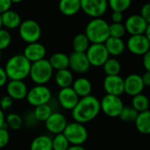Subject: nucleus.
Instances as JSON below:
<instances>
[{"label":"nucleus","mask_w":150,"mask_h":150,"mask_svg":"<svg viewBox=\"0 0 150 150\" xmlns=\"http://www.w3.org/2000/svg\"><path fill=\"white\" fill-rule=\"evenodd\" d=\"M91 43L84 33H77L73 40H72V47L74 52L76 53H86L87 49L89 48Z\"/></svg>","instance_id":"nucleus-28"},{"label":"nucleus","mask_w":150,"mask_h":150,"mask_svg":"<svg viewBox=\"0 0 150 150\" xmlns=\"http://www.w3.org/2000/svg\"><path fill=\"white\" fill-rule=\"evenodd\" d=\"M6 124H5V116L4 112L0 109V128H6Z\"/></svg>","instance_id":"nucleus-46"},{"label":"nucleus","mask_w":150,"mask_h":150,"mask_svg":"<svg viewBox=\"0 0 150 150\" xmlns=\"http://www.w3.org/2000/svg\"><path fill=\"white\" fill-rule=\"evenodd\" d=\"M10 141V134L6 128H0V149H4Z\"/></svg>","instance_id":"nucleus-38"},{"label":"nucleus","mask_w":150,"mask_h":150,"mask_svg":"<svg viewBox=\"0 0 150 150\" xmlns=\"http://www.w3.org/2000/svg\"><path fill=\"white\" fill-rule=\"evenodd\" d=\"M52 92L46 85H35L31 90H28L26 100L29 105L36 107L42 105H47L51 100Z\"/></svg>","instance_id":"nucleus-7"},{"label":"nucleus","mask_w":150,"mask_h":150,"mask_svg":"<svg viewBox=\"0 0 150 150\" xmlns=\"http://www.w3.org/2000/svg\"><path fill=\"white\" fill-rule=\"evenodd\" d=\"M7 80H8V77L6 76L4 69L0 67V88L4 86L7 83Z\"/></svg>","instance_id":"nucleus-44"},{"label":"nucleus","mask_w":150,"mask_h":150,"mask_svg":"<svg viewBox=\"0 0 150 150\" xmlns=\"http://www.w3.org/2000/svg\"><path fill=\"white\" fill-rule=\"evenodd\" d=\"M109 55L119 56L122 54L126 49V43L122 39L109 37L104 43Z\"/></svg>","instance_id":"nucleus-21"},{"label":"nucleus","mask_w":150,"mask_h":150,"mask_svg":"<svg viewBox=\"0 0 150 150\" xmlns=\"http://www.w3.org/2000/svg\"><path fill=\"white\" fill-rule=\"evenodd\" d=\"M12 103H13V100L9 96L5 95L0 98V109L3 112L9 110L11 107Z\"/></svg>","instance_id":"nucleus-39"},{"label":"nucleus","mask_w":150,"mask_h":150,"mask_svg":"<svg viewBox=\"0 0 150 150\" xmlns=\"http://www.w3.org/2000/svg\"><path fill=\"white\" fill-rule=\"evenodd\" d=\"M59 10L64 16H74L81 10L80 0H62L59 3Z\"/></svg>","instance_id":"nucleus-23"},{"label":"nucleus","mask_w":150,"mask_h":150,"mask_svg":"<svg viewBox=\"0 0 150 150\" xmlns=\"http://www.w3.org/2000/svg\"><path fill=\"white\" fill-rule=\"evenodd\" d=\"M30 150H53L52 138L45 134L35 137L31 143Z\"/></svg>","instance_id":"nucleus-27"},{"label":"nucleus","mask_w":150,"mask_h":150,"mask_svg":"<svg viewBox=\"0 0 150 150\" xmlns=\"http://www.w3.org/2000/svg\"><path fill=\"white\" fill-rule=\"evenodd\" d=\"M138 113L132 106H124L119 117L122 121L131 123L135 121Z\"/></svg>","instance_id":"nucleus-35"},{"label":"nucleus","mask_w":150,"mask_h":150,"mask_svg":"<svg viewBox=\"0 0 150 150\" xmlns=\"http://www.w3.org/2000/svg\"><path fill=\"white\" fill-rule=\"evenodd\" d=\"M1 21L2 25L8 31L18 28L22 22L20 15L13 10H9L3 13L1 15Z\"/></svg>","instance_id":"nucleus-20"},{"label":"nucleus","mask_w":150,"mask_h":150,"mask_svg":"<svg viewBox=\"0 0 150 150\" xmlns=\"http://www.w3.org/2000/svg\"><path fill=\"white\" fill-rule=\"evenodd\" d=\"M126 47L134 54L144 55L150 51V40L143 34L131 35L127 40Z\"/></svg>","instance_id":"nucleus-11"},{"label":"nucleus","mask_w":150,"mask_h":150,"mask_svg":"<svg viewBox=\"0 0 150 150\" xmlns=\"http://www.w3.org/2000/svg\"><path fill=\"white\" fill-rule=\"evenodd\" d=\"M124 106L122 99L118 96L106 94L100 101V111L111 118L119 117Z\"/></svg>","instance_id":"nucleus-8"},{"label":"nucleus","mask_w":150,"mask_h":150,"mask_svg":"<svg viewBox=\"0 0 150 150\" xmlns=\"http://www.w3.org/2000/svg\"><path fill=\"white\" fill-rule=\"evenodd\" d=\"M28 89L24 81L10 80L6 83V92L12 100H22L25 98Z\"/></svg>","instance_id":"nucleus-19"},{"label":"nucleus","mask_w":150,"mask_h":150,"mask_svg":"<svg viewBox=\"0 0 150 150\" xmlns=\"http://www.w3.org/2000/svg\"><path fill=\"white\" fill-rule=\"evenodd\" d=\"M31 64L23 54H15L9 58L4 69L8 79L23 81L29 76Z\"/></svg>","instance_id":"nucleus-2"},{"label":"nucleus","mask_w":150,"mask_h":150,"mask_svg":"<svg viewBox=\"0 0 150 150\" xmlns=\"http://www.w3.org/2000/svg\"><path fill=\"white\" fill-rule=\"evenodd\" d=\"M84 34L91 44H104L109 36V24L105 19L92 18L85 27Z\"/></svg>","instance_id":"nucleus-3"},{"label":"nucleus","mask_w":150,"mask_h":150,"mask_svg":"<svg viewBox=\"0 0 150 150\" xmlns=\"http://www.w3.org/2000/svg\"><path fill=\"white\" fill-rule=\"evenodd\" d=\"M62 134L71 146H82L88 139V131L86 127L83 124L75 121L68 123Z\"/></svg>","instance_id":"nucleus-5"},{"label":"nucleus","mask_w":150,"mask_h":150,"mask_svg":"<svg viewBox=\"0 0 150 150\" xmlns=\"http://www.w3.org/2000/svg\"><path fill=\"white\" fill-rule=\"evenodd\" d=\"M85 54L90 65L93 67H102L110 58L104 44H91Z\"/></svg>","instance_id":"nucleus-9"},{"label":"nucleus","mask_w":150,"mask_h":150,"mask_svg":"<svg viewBox=\"0 0 150 150\" xmlns=\"http://www.w3.org/2000/svg\"><path fill=\"white\" fill-rule=\"evenodd\" d=\"M54 82L56 85L61 89L71 87L74 82L73 74L69 69L58 70L54 75Z\"/></svg>","instance_id":"nucleus-24"},{"label":"nucleus","mask_w":150,"mask_h":150,"mask_svg":"<svg viewBox=\"0 0 150 150\" xmlns=\"http://www.w3.org/2000/svg\"><path fill=\"white\" fill-rule=\"evenodd\" d=\"M80 98L76 95L71 87L61 89L58 93V102L60 105L65 109L72 111L77 105Z\"/></svg>","instance_id":"nucleus-17"},{"label":"nucleus","mask_w":150,"mask_h":150,"mask_svg":"<svg viewBox=\"0 0 150 150\" xmlns=\"http://www.w3.org/2000/svg\"><path fill=\"white\" fill-rule=\"evenodd\" d=\"M107 4L112 11L123 13L125 11L130 8L132 2L131 0H110Z\"/></svg>","instance_id":"nucleus-32"},{"label":"nucleus","mask_w":150,"mask_h":150,"mask_svg":"<svg viewBox=\"0 0 150 150\" xmlns=\"http://www.w3.org/2000/svg\"><path fill=\"white\" fill-rule=\"evenodd\" d=\"M67 150H86L83 146H69Z\"/></svg>","instance_id":"nucleus-47"},{"label":"nucleus","mask_w":150,"mask_h":150,"mask_svg":"<svg viewBox=\"0 0 150 150\" xmlns=\"http://www.w3.org/2000/svg\"><path fill=\"white\" fill-rule=\"evenodd\" d=\"M54 74V69L48 60L43 59L31 64L29 76L37 85H45L50 81Z\"/></svg>","instance_id":"nucleus-4"},{"label":"nucleus","mask_w":150,"mask_h":150,"mask_svg":"<svg viewBox=\"0 0 150 150\" xmlns=\"http://www.w3.org/2000/svg\"><path fill=\"white\" fill-rule=\"evenodd\" d=\"M142 63L143 67L146 69V71L150 72V51L146 53L144 55H142Z\"/></svg>","instance_id":"nucleus-42"},{"label":"nucleus","mask_w":150,"mask_h":150,"mask_svg":"<svg viewBox=\"0 0 150 150\" xmlns=\"http://www.w3.org/2000/svg\"><path fill=\"white\" fill-rule=\"evenodd\" d=\"M102 67L106 76H118L121 69L120 62L116 58H109Z\"/></svg>","instance_id":"nucleus-30"},{"label":"nucleus","mask_w":150,"mask_h":150,"mask_svg":"<svg viewBox=\"0 0 150 150\" xmlns=\"http://www.w3.org/2000/svg\"><path fill=\"white\" fill-rule=\"evenodd\" d=\"M22 54L31 63H33V62L45 59V56L47 54V49L43 44L38 41V42L27 44Z\"/></svg>","instance_id":"nucleus-18"},{"label":"nucleus","mask_w":150,"mask_h":150,"mask_svg":"<svg viewBox=\"0 0 150 150\" xmlns=\"http://www.w3.org/2000/svg\"><path fill=\"white\" fill-rule=\"evenodd\" d=\"M68 125L67 118L61 112H52L48 119L45 121V126L47 130L54 134H62L66 126Z\"/></svg>","instance_id":"nucleus-15"},{"label":"nucleus","mask_w":150,"mask_h":150,"mask_svg":"<svg viewBox=\"0 0 150 150\" xmlns=\"http://www.w3.org/2000/svg\"><path fill=\"white\" fill-rule=\"evenodd\" d=\"M90 67L91 65L85 53L73 52L69 55V68L71 69V72L83 74L90 69Z\"/></svg>","instance_id":"nucleus-14"},{"label":"nucleus","mask_w":150,"mask_h":150,"mask_svg":"<svg viewBox=\"0 0 150 150\" xmlns=\"http://www.w3.org/2000/svg\"><path fill=\"white\" fill-rule=\"evenodd\" d=\"M123 18H124L123 13L116 12V11H112V16H111V19H112V23H122Z\"/></svg>","instance_id":"nucleus-43"},{"label":"nucleus","mask_w":150,"mask_h":150,"mask_svg":"<svg viewBox=\"0 0 150 150\" xmlns=\"http://www.w3.org/2000/svg\"><path fill=\"white\" fill-rule=\"evenodd\" d=\"M71 88L74 90V91L76 93V95L82 98L87 96L91 95V92L92 91V85L89 79L85 77H79L76 80H74Z\"/></svg>","instance_id":"nucleus-22"},{"label":"nucleus","mask_w":150,"mask_h":150,"mask_svg":"<svg viewBox=\"0 0 150 150\" xmlns=\"http://www.w3.org/2000/svg\"><path fill=\"white\" fill-rule=\"evenodd\" d=\"M11 43V33L2 28L0 29V51L6 49Z\"/></svg>","instance_id":"nucleus-37"},{"label":"nucleus","mask_w":150,"mask_h":150,"mask_svg":"<svg viewBox=\"0 0 150 150\" xmlns=\"http://www.w3.org/2000/svg\"><path fill=\"white\" fill-rule=\"evenodd\" d=\"M81 10L92 18H101L107 11L108 4L105 0H80Z\"/></svg>","instance_id":"nucleus-10"},{"label":"nucleus","mask_w":150,"mask_h":150,"mask_svg":"<svg viewBox=\"0 0 150 150\" xmlns=\"http://www.w3.org/2000/svg\"><path fill=\"white\" fill-rule=\"evenodd\" d=\"M144 88L142 76L139 74L128 75L124 79V93L129 96L134 97L142 93Z\"/></svg>","instance_id":"nucleus-16"},{"label":"nucleus","mask_w":150,"mask_h":150,"mask_svg":"<svg viewBox=\"0 0 150 150\" xmlns=\"http://www.w3.org/2000/svg\"><path fill=\"white\" fill-rule=\"evenodd\" d=\"M142 83H143V84H144L145 87L150 86V72L146 71L142 76Z\"/></svg>","instance_id":"nucleus-45"},{"label":"nucleus","mask_w":150,"mask_h":150,"mask_svg":"<svg viewBox=\"0 0 150 150\" xmlns=\"http://www.w3.org/2000/svg\"><path fill=\"white\" fill-rule=\"evenodd\" d=\"M11 4H12L11 0H0V15L11 10Z\"/></svg>","instance_id":"nucleus-41"},{"label":"nucleus","mask_w":150,"mask_h":150,"mask_svg":"<svg viewBox=\"0 0 150 150\" xmlns=\"http://www.w3.org/2000/svg\"><path fill=\"white\" fill-rule=\"evenodd\" d=\"M48 62L54 70L58 71L69 69V55L64 53H54L50 56Z\"/></svg>","instance_id":"nucleus-25"},{"label":"nucleus","mask_w":150,"mask_h":150,"mask_svg":"<svg viewBox=\"0 0 150 150\" xmlns=\"http://www.w3.org/2000/svg\"><path fill=\"white\" fill-rule=\"evenodd\" d=\"M18 34L27 44L38 42L41 36V27L34 19H25L18 26Z\"/></svg>","instance_id":"nucleus-6"},{"label":"nucleus","mask_w":150,"mask_h":150,"mask_svg":"<svg viewBox=\"0 0 150 150\" xmlns=\"http://www.w3.org/2000/svg\"><path fill=\"white\" fill-rule=\"evenodd\" d=\"M69 143L62 134H55L52 139V149L53 150H67L69 147Z\"/></svg>","instance_id":"nucleus-34"},{"label":"nucleus","mask_w":150,"mask_h":150,"mask_svg":"<svg viewBox=\"0 0 150 150\" xmlns=\"http://www.w3.org/2000/svg\"><path fill=\"white\" fill-rule=\"evenodd\" d=\"M52 112H53V110L51 106L48 105V104H47V105L36 106L33 112V115L37 120L45 122L48 119V117L52 114Z\"/></svg>","instance_id":"nucleus-31"},{"label":"nucleus","mask_w":150,"mask_h":150,"mask_svg":"<svg viewBox=\"0 0 150 150\" xmlns=\"http://www.w3.org/2000/svg\"><path fill=\"white\" fill-rule=\"evenodd\" d=\"M1 58H2V53H1V51H0V61H1Z\"/></svg>","instance_id":"nucleus-49"},{"label":"nucleus","mask_w":150,"mask_h":150,"mask_svg":"<svg viewBox=\"0 0 150 150\" xmlns=\"http://www.w3.org/2000/svg\"><path fill=\"white\" fill-rule=\"evenodd\" d=\"M3 28V25H2V21H1V15H0V29Z\"/></svg>","instance_id":"nucleus-48"},{"label":"nucleus","mask_w":150,"mask_h":150,"mask_svg":"<svg viewBox=\"0 0 150 150\" xmlns=\"http://www.w3.org/2000/svg\"><path fill=\"white\" fill-rule=\"evenodd\" d=\"M136 129L142 134H150V112L146 111L139 112L134 121Z\"/></svg>","instance_id":"nucleus-26"},{"label":"nucleus","mask_w":150,"mask_h":150,"mask_svg":"<svg viewBox=\"0 0 150 150\" xmlns=\"http://www.w3.org/2000/svg\"><path fill=\"white\" fill-rule=\"evenodd\" d=\"M126 29L122 23H112L109 25V36L112 38L122 39L126 34Z\"/></svg>","instance_id":"nucleus-36"},{"label":"nucleus","mask_w":150,"mask_h":150,"mask_svg":"<svg viewBox=\"0 0 150 150\" xmlns=\"http://www.w3.org/2000/svg\"><path fill=\"white\" fill-rule=\"evenodd\" d=\"M132 107L137 112H142L149 111V100L148 97L142 93L133 97L132 99Z\"/></svg>","instance_id":"nucleus-29"},{"label":"nucleus","mask_w":150,"mask_h":150,"mask_svg":"<svg viewBox=\"0 0 150 150\" xmlns=\"http://www.w3.org/2000/svg\"><path fill=\"white\" fill-rule=\"evenodd\" d=\"M100 112V101L94 96H87L79 99L77 105L72 110V117L75 122L85 124L93 120Z\"/></svg>","instance_id":"nucleus-1"},{"label":"nucleus","mask_w":150,"mask_h":150,"mask_svg":"<svg viewBox=\"0 0 150 150\" xmlns=\"http://www.w3.org/2000/svg\"><path fill=\"white\" fill-rule=\"evenodd\" d=\"M103 87L107 95L120 97L124 93V78L118 76H106L103 82Z\"/></svg>","instance_id":"nucleus-13"},{"label":"nucleus","mask_w":150,"mask_h":150,"mask_svg":"<svg viewBox=\"0 0 150 150\" xmlns=\"http://www.w3.org/2000/svg\"><path fill=\"white\" fill-rule=\"evenodd\" d=\"M145 19H143L139 14H134L129 16L125 24V29L126 32H127L131 35H141L143 34L149 25Z\"/></svg>","instance_id":"nucleus-12"},{"label":"nucleus","mask_w":150,"mask_h":150,"mask_svg":"<svg viewBox=\"0 0 150 150\" xmlns=\"http://www.w3.org/2000/svg\"><path fill=\"white\" fill-rule=\"evenodd\" d=\"M143 19H145L149 24H150V4H145L142 9H141V12L139 14Z\"/></svg>","instance_id":"nucleus-40"},{"label":"nucleus","mask_w":150,"mask_h":150,"mask_svg":"<svg viewBox=\"0 0 150 150\" xmlns=\"http://www.w3.org/2000/svg\"><path fill=\"white\" fill-rule=\"evenodd\" d=\"M5 124L13 130H18L23 125V120L18 114L11 112L6 115Z\"/></svg>","instance_id":"nucleus-33"}]
</instances>
